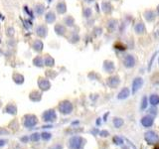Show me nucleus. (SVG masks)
Masks as SVG:
<instances>
[{
	"label": "nucleus",
	"instance_id": "nucleus-20",
	"mask_svg": "<svg viewBox=\"0 0 159 149\" xmlns=\"http://www.w3.org/2000/svg\"><path fill=\"white\" fill-rule=\"evenodd\" d=\"M6 46L9 49H15L17 46V41L14 38H7L6 40Z\"/></svg>",
	"mask_w": 159,
	"mask_h": 149
},
{
	"label": "nucleus",
	"instance_id": "nucleus-34",
	"mask_svg": "<svg viewBox=\"0 0 159 149\" xmlns=\"http://www.w3.org/2000/svg\"><path fill=\"white\" fill-rule=\"evenodd\" d=\"M46 1H47L48 4H50V3H52V2H53V0H46Z\"/></svg>",
	"mask_w": 159,
	"mask_h": 149
},
{
	"label": "nucleus",
	"instance_id": "nucleus-24",
	"mask_svg": "<svg viewBox=\"0 0 159 149\" xmlns=\"http://www.w3.org/2000/svg\"><path fill=\"white\" fill-rule=\"evenodd\" d=\"M149 102L152 105H157L159 103V97L157 95H152L149 97Z\"/></svg>",
	"mask_w": 159,
	"mask_h": 149
},
{
	"label": "nucleus",
	"instance_id": "nucleus-26",
	"mask_svg": "<svg viewBox=\"0 0 159 149\" xmlns=\"http://www.w3.org/2000/svg\"><path fill=\"white\" fill-rule=\"evenodd\" d=\"M128 95H129V90H128L127 89H124V90H122V93H119V95H118V98L122 100V98L127 97Z\"/></svg>",
	"mask_w": 159,
	"mask_h": 149
},
{
	"label": "nucleus",
	"instance_id": "nucleus-31",
	"mask_svg": "<svg viewBox=\"0 0 159 149\" xmlns=\"http://www.w3.org/2000/svg\"><path fill=\"white\" fill-rule=\"evenodd\" d=\"M4 20H5V16L2 13H0V22L4 21Z\"/></svg>",
	"mask_w": 159,
	"mask_h": 149
},
{
	"label": "nucleus",
	"instance_id": "nucleus-3",
	"mask_svg": "<svg viewBox=\"0 0 159 149\" xmlns=\"http://www.w3.org/2000/svg\"><path fill=\"white\" fill-rule=\"evenodd\" d=\"M43 19H44V23L47 24V25L55 24V23H56V21H57L56 11H54V10H52V9L47 10L46 13H45L44 16H43Z\"/></svg>",
	"mask_w": 159,
	"mask_h": 149
},
{
	"label": "nucleus",
	"instance_id": "nucleus-32",
	"mask_svg": "<svg viewBox=\"0 0 159 149\" xmlns=\"http://www.w3.org/2000/svg\"><path fill=\"white\" fill-rule=\"evenodd\" d=\"M85 2H87V3H93V2H95V0H84Z\"/></svg>",
	"mask_w": 159,
	"mask_h": 149
},
{
	"label": "nucleus",
	"instance_id": "nucleus-5",
	"mask_svg": "<svg viewBox=\"0 0 159 149\" xmlns=\"http://www.w3.org/2000/svg\"><path fill=\"white\" fill-rule=\"evenodd\" d=\"M54 32L57 36L65 37L68 34V28L63 23H55L54 25Z\"/></svg>",
	"mask_w": 159,
	"mask_h": 149
},
{
	"label": "nucleus",
	"instance_id": "nucleus-14",
	"mask_svg": "<svg viewBox=\"0 0 159 149\" xmlns=\"http://www.w3.org/2000/svg\"><path fill=\"white\" fill-rule=\"evenodd\" d=\"M146 141L147 142H149L150 144H154L158 141V137L157 135H156V133L152 132V131H150V132L146 133Z\"/></svg>",
	"mask_w": 159,
	"mask_h": 149
},
{
	"label": "nucleus",
	"instance_id": "nucleus-29",
	"mask_svg": "<svg viewBox=\"0 0 159 149\" xmlns=\"http://www.w3.org/2000/svg\"><path fill=\"white\" fill-rule=\"evenodd\" d=\"M122 123H123V121L120 119V118H117V119L114 120V125L117 126V127H119V126L122 125Z\"/></svg>",
	"mask_w": 159,
	"mask_h": 149
},
{
	"label": "nucleus",
	"instance_id": "nucleus-18",
	"mask_svg": "<svg viewBox=\"0 0 159 149\" xmlns=\"http://www.w3.org/2000/svg\"><path fill=\"white\" fill-rule=\"evenodd\" d=\"M142 83H143L142 79H140V78H136L132 83V93L137 92V90H139L140 87L142 85Z\"/></svg>",
	"mask_w": 159,
	"mask_h": 149
},
{
	"label": "nucleus",
	"instance_id": "nucleus-9",
	"mask_svg": "<svg viewBox=\"0 0 159 149\" xmlns=\"http://www.w3.org/2000/svg\"><path fill=\"white\" fill-rule=\"evenodd\" d=\"M38 85L42 90H48L51 87V84H50V81L46 78L40 77L39 80H38Z\"/></svg>",
	"mask_w": 159,
	"mask_h": 149
},
{
	"label": "nucleus",
	"instance_id": "nucleus-33",
	"mask_svg": "<svg viewBox=\"0 0 159 149\" xmlns=\"http://www.w3.org/2000/svg\"><path fill=\"white\" fill-rule=\"evenodd\" d=\"M3 55H4V51L0 48V56H3Z\"/></svg>",
	"mask_w": 159,
	"mask_h": 149
},
{
	"label": "nucleus",
	"instance_id": "nucleus-12",
	"mask_svg": "<svg viewBox=\"0 0 159 149\" xmlns=\"http://www.w3.org/2000/svg\"><path fill=\"white\" fill-rule=\"evenodd\" d=\"M43 56H44L45 67H47V68L55 67V64H56V62H55V59L51 56V55H50V54H45V55H43Z\"/></svg>",
	"mask_w": 159,
	"mask_h": 149
},
{
	"label": "nucleus",
	"instance_id": "nucleus-27",
	"mask_svg": "<svg viewBox=\"0 0 159 149\" xmlns=\"http://www.w3.org/2000/svg\"><path fill=\"white\" fill-rule=\"evenodd\" d=\"M113 64L112 62H105V70L107 71V72L112 73V71H113Z\"/></svg>",
	"mask_w": 159,
	"mask_h": 149
},
{
	"label": "nucleus",
	"instance_id": "nucleus-1",
	"mask_svg": "<svg viewBox=\"0 0 159 149\" xmlns=\"http://www.w3.org/2000/svg\"><path fill=\"white\" fill-rule=\"evenodd\" d=\"M33 34L36 36V38L39 39H46L49 34V28H48V25L45 23H38L34 26L33 28Z\"/></svg>",
	"mask_w": 159,
	"mask_h": 149
},
{
	"label": "nucleus",
	"instance_id": "nucleus-11",
	"mask_svg": "<svg viewBox=\"0 0 159 149\" xmlns=\"http://www.w3.org/2000/svg\"><path fill=\"white\" fill-rule=\"evenodd\" d=\"M63 24L65 25L67 28H73L75 27V24H76V21H75V18L71 15H67L63 18Z\"/></svg>",
	"mask_w": 159,
	"mask_h": 149
},
{
	"label": "nucleus",
	"instance_id": "nucleus-21",
	"mask_svg": "<svg viewBox=\"0 0 159 149\" xmlns=\"http://www.w3.org/2000/svg\"><path fill=\"white\" fill-rule=\"evenodd\" d=\"M30 98H31L32 100H34V102H39V100H41V93L37 92V90L32 92L31 95H30Z\"/></svg>",
	"mask_w": 159,
	"mask_h": 149
},
{
	"label": "nucleus",
	"instance_id": "nucleus-23",
	"mask_svg": "<svg viewBox=\"0 0 159 149\" xmlns=\"http://www.w3.org/2000/svg\"><path fill=\"white\" fill-rule=\"evenodd\" d=\"M141 122H142V124L144 125V126H150V125H152L153 119L150 117H145L142 118Z\"/></svg>",
	"mask_w": 159,
	"mask_h": 149
},
{
	"label": "nucleus",
	"instance_id": "nucleus-15",
	"mask_svg": "<svg viewBox=\"0 0 159 149\" xmlns=\"http://www.w3.org/2000/svg\"><path fill=\"white\" fill-rule=\"evenodd\" d=\"M80 41V35L77 31H71L69 35V42L72 44H77Z\"/></svg>",
	"mask_w": 159,
	"mask_h": 149
},
{
	"label": "nucleus",
	"instance_id": "nucleus-10",
	"mask_svg": "<svg viewBox=\"0 0 159 149\" xmlns=\"http://www.w3.org/2000/svg\"><path fill=\"white\" fill-rule=\"evenodd\" d=\"M22 10H23L24 17H26V18H30V19L34 20V21H35V19L37 18L36 15H35L34 12H33V9L30 8L28 5H24L23 8H22Z\"/></svg>",
	"mask_w": 159,
	"mask_h": 149
},
{
	"label": "nucleus",
	"instance_id": "nucleus-17",
	"mask_svg": "<svg viewBox=\"0 0 159 149\" xmlns=\"http://www.w3.org/2000/svg\"><path fill=\"white\" fill-rule=\"evenodd\" d=\"M15 34H16V30H15L14 26L9 25V26L6 27V29H5V35H6L7 38H14Z\"/></svg>",
	"mask_w": 159,
	"mask_h": 149
},
{
	"label": "nucleus",
	"instance_id": "nucleus-19",
	"mask_svg": "<svg viewBox=\"0 0 159 149\" xmlns=\"http://www.w3.org/2000/svg\"><path fill=\"white\" fill-rule=\"evenodd\" d=\"M12 79H13V81L16 84L18 85H22L24 83V77L23 75H21L20 73H14L13 76H12Z\"/></svg>",
	"mask_w": 159,
	"mask_h": 149
},
{
	"label": "nucleus",
	"instance_id": "nucleus-4",
	"mask_svg": "<svg viewBox=\"0 0 159 149\" xmlns=\"http://www.w3.org/2000/svg\"><path fill=\"white\" fill-rule=\"evenodd\" d=\"M32 9L34 14L36 15V17H43L47 11V6L43 2H36V3L33 5Z\"/></svg>",
	"mask_w": 159,
	"mask_h": 149
},
{
	"label": "nucleus",
	"instance_id": "nucleus-35",
	"mask_svg": "<svg viewBox=\"0 0 159 149\" xmlns=\"http://www.w3.org/2000/svg\"><path fill=\"white\" fill-rule=\"evenodd\" d=\"M158 12H159V7H158Z\"/></svg>",
	"mask_w": 159,
	"mask_h": 149
},
{
	"label": "nucleus",
	"instance_id": "nucleus-30",
	"mask_svg": "<svg viewBox=\"0 0 159 149\" xmlns=\"http://www.w3.org/2000/svg\"><path fill=\"white\" fill-rule=\"evenodd\" d=\"M147 107V97H144L142 100V108H145Z\"/></svg>",
	"mask_w": 159,
	"mask_h": 149
},
{
	"label": "nucleus",
	"instance_id": "nucleus-2",
	"mask_svg": "<svg viewBox=\"0 0 159 149\" xmlns=\"http://www.w3.org/2000/svg\"><path fill=\"white\" fill-rule=\"evenodd\" d=\"M30 47H31V50L36 54H42L43 51H44L45 48V44L43 42L42 39H39V38H35L31 41V44H30Z\"/></svg>",
	"mask_w": 159,
	"mask_h": 149
},
{
	"label": "nucleus",
	"instance_id": "nucleus-6",
	"mask_svg": "<svg viewBox=\"0 0 159 149\" xmlns=\"http://www.w3.org/2000/svg\"><path fill=\"white\" fill-rule=\"evenodd\" d=\"M21 24H22V27H23L24 31L26 32H29V31H32L33 28H34V20L30 19V18H21Z\"/></svg>",
	"mask_w": 159,
	"mask_h": 149
},
{
	"label": "nucleus",
	"instance_id": "nucleus-28",
	"mask_svg": "<svg viewBox=\"0 0 159 149\" xmlns=\"http://www.w3.org/2000/svg\"><path fill=\"white\" fill-rule=\"evenodd\" d=\"M102 8L105 13H107V12L110 10V4L108 3V2H103L102 5Z\"/></svg>",
	"mask_w": 159,
	"mask_h": 149
},
{
	"label": "nucleus",
	"instance_id": "nucleus-25",
	"mask_svg": "<svg viewBox=\"0 0 159 149\" xmlns=\"http://www.w3.org/2000/svg\"><path fill=\"white\" fill-rule=\"evenodd\" d=\"M135 31L136 33H143L145 31V27H144V25H143V23H138L137 25H136V27H135Z\"/></svg>",
	"mask_w": 159,
	"mask_h": 149
},
{
	"label": "nucleus",
	"instance_id": "nucleus-8",
	"mask_svg": "<svg viewBox=\"0 0 159 149\" xmlns=\"http://www.w3.org/2000/svg\"><path fill=\"white\" fill-rule=\"evenodd\" d=\"M32 64L36 68H39V69L44 68L45 67L44 56H43L42 54H36V56L33 58V60H32Z\"/></svg>",
	"mask_w": 159,
	"mask_h": 149
},
{
	"label": "nucleus",
	"instance_id": "nucleus-22",
	"mask_svg": "<svg viewBox=\"0 0 159 149\" xmlns=\"http://www.w3.org/2000/svg\"><path fill=\"white\" fill-rule=\"evenodd\" d=\"M93 15V9L90 7H85L84 10H83V16L85 18H90Z\"/></svg>",
	"mask_w": 159,
	"mask_h": 149
},
{
	"label": "nucleus",
	"instance_id": "nucleus-16",
	"mask_svg": "<svg viewBox=\"0 0 159 149\" xmlns=\"http://www.w3.org/2000/svg\"><path fill=\"white\" fill-rule=\"evenodd\" d=\"M60 109L64 113H70L71 110H72V105H71L69 102H62L61 105H60Z\"/></svg>",
	"mask_w": 159,
	"mask_h": 149
},
{
	"label": "nucleus",
	"instance_id": "nucleus-7",
	"mask_svg": "<svg viewBox=\"0 0 159 149\" xmlns=\"http://www.w3.org/2000/svg\"><path fill=\"white\" fill-rule=\"evenodd\" d=\"M55 11L59 15H65L67 13V3L64 0L58 1L56 3V6H55Z\"/></svg>",
	"mask_w": 159,
	"mask_h": 149
},
{
	"label": "nucleus",
	"instance_id": "nucleus-13",
	"mask_svg": "<svg viewBox=\"0 0 159 149\" xmlns=\"http://www.w3.org/2000/svg\"><path fill=\"white\" fill-rule=\"evenodd\" d=\"M123 65L126 68H132L135 65V59L131 55H127L123 60Z\"/></svg>",
	"mask_w": 159,
	"mask_h": 149
}]
</instances>
